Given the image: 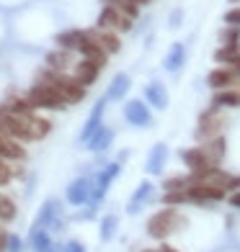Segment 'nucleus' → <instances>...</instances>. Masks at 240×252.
Instances as JSON below:
<instances>
[{"label":"nucleus","mask_w":240,"mask_h":252,"mask_svg":"<svg viewBox=\"0 0 240 252\" xmlns=\"http://www.w3.org/2000/svg\"><path fill=\"white\" fill-rule=\"evenodd\" d=\"M37 83H44V85H52L57 93L65 98V103H80L85 98V85L80 83L75 75H65V72H54V70H44L39 72V80Z\"/></svg>","instance_id":"obj_1"},{"label":"nucleus","mask_w":240,"mask_h":252,"mask_svg":"<svg viewBox=\"0 0 240 252\" xmlns=\"http://www.w3.org/2000/svg\"><path fill=\"white\" fill-rule=\"evenodd\" d=\"M184 224H186V219L170 206V209H160L158 214L150 216V221H147V234L153 239H165L173 232H178Z\"/></svg>","instance_id":"obj_2"},{"label":"nucleus","mask_w":240,"mask_h":252,"mask_svg":"<svg viewBox=\"0 0 240 252\" xmlns=\"http://www.w3.org/2000/svg\"><path fill=\"white\" fill-rule=\"evenodd\" d=\"M225 124H227V119H225L222 108H214V106H209V108H207V111H204L201 116H199V124H197V129H194V136H197L199 142L217 139Z\"/></svg>","instance_id":"obj_3"},{"label":"nucleus","mask_w":240,"mask_h":252,"mask_svg":"<svg viewBox=\"0 0 240 252\" xmlns=\"http://www.w3.org/2000/svg\"><path fill=\"white\" fill-rule=\"evenodd\" d=\"M26 98L34 103V108H52V111L65 108V98L52 85H44V83H34Z\"/></svg>","instance_id":"obj_4"},{"label":"nucleus","mask_w":240,"mask_h":252,"mask_svg":"<svg viewBox=\"0 0 240 252\" xmlns=\"http://www.w3.org/2000/svg\"><path fill=\"white\" fill-rule=\"evenodd\" d=\"M186 193H189V201L194 203H209V201H222L227 188L220 186V183H209V180H194L186 188Z\"/></svg>","instance_id":"obj_5"},{"label":"nucleus","mask_w":240,"mask_h":252,"mask_svg":"<svg viewBox=\"0 0 240 252\" xmlns=\"http://www.w3.org/2000/svg\"><path fill=\"white\" fill-rule=\"evenodd\" d=\"M124 121L129 126H137V129L153 126V113H150V106L145 103V98H132L124 103Z\"/></svg>","instance_id":"obj_6"},{"label":"nucleus","mask_w":240,"mask_h":252,"mask_svg":"<svg viewBox=\"0 0 240 252\" xmlns=\"http://www.w3.org/2000/svg\"><path fill=\"white\" fill-rule=\"evenodd\" d=\"M3 134L16 142H34V129H31V116H8L3 119Z\"/></svg>","instance_id":"obj_7"},{"label":"nucleus","mask_w":240,"mask_h":252,"mask_svg":"<svg viewBox=\"0 0 240 252\" xmlns=\"http://www.w3.org/2000/svg\"><path fill=\"white\" fill-rule=\"evenodd\" d=\"M119 173H121V165H119V162H109L104 170H101V173L96 175V180H93V198H90V203L96 206L101 198L106 196V193H109V186L119 178Z\"/></svg>","instance_id":"obj_8"},{"label":"nucleus","mask_w":240,"mask_h":252,"mask_svg":"<svg viewBox=\"0 0 240 252\" xmlns=\"http://www.w3.org/2000/svg\"><path fill=\"white\" fill-rule=\"evenodd\" d=\"M106 98H98L96 100V106H93V111L88 113V119H85V124H83V131H80V136H78V142L80 144H88L90 142V136H93L101 126H104V111H106Z\"/></svg>","instance_id":"obj_9"},{"label":"nucleus","mask_w":240,"mask_h":252,"mask_svg":"<svg viewBox=\"0 0 240 252\" xmlns=\"http://www.w3.org/2000/svg\"><path fill=\"white\" fill-rule=\"evenodd\" d=\"M65 198H67V203H73V206L90 203V198H93V180L90 178H75L70 186H67Z\"/></svg>","instance_id":"obj_10"},{"label":"nucleus","mask_w":240,"mask_h":252,"mask_svg":"<svg viewBox=\"0 0 240 252\" xmlns=\"http://www.w3.org/2000/svg\"><path fill=\"white\" fill-rule=\"evenodd\" d=\"M238 83H240V75L233 70V67H227V64H222V67H214V70L207 75V85H209L212 90L238 88Z\"/></svg>","instance_id":"obj_11"},{"label":"nucleus","mask_w":240,"mask_h":252,"mask_svg":"<svg viewBox=\"0 0 240 252\" xmlns=\"http://www.w3.org/2000/svg\"><path fill=\"white\" fill-rule=\"evenodd\" d=\"M78 52L83 54V60H93V62H98L101 67L106 64V49L98 44V39L93 36V31H85V39H83V44L78 47Z\"/></svg>","instance_id":"obj_12"},{"label":"nucleus","mask_w":240,"mask_h":252,"mask_svg":"<svg viewBox=\"0 0 240 252\" xmlns=\"http://www.w3.org/2000/svg\"><path fill=\"white\" fill-rule=\"evenodd\" d=\"M178 157H181V162H184L191 173H197V170H204V167L212 165L209 159H207V152H204L201 144H199V147H186V150H181Z\"/></svg>","instance_id":"obj_13"},{"label":"nucleus","mask_w":240,"mask_h":252,"mask_svg":"<svg viewBox=\"0 0 240 252\" xmlns=\"http://www.w3.org/2000/svg\"><path fill=\"white\" fill-rule=\"evenodd\" d=\"M145 103L155 111H165L168 108V90L163 83L153 80L150 85H145Z\"/></svg>","instance_id":"obj_14"},{"label":"nucleus","mask_w":240,"mask_h":252,"mask_svg":"<svg viewBox=\"0 0 240 252\" xmlns=\"http://www.w3.org/2000/svg\"><path fill=\"white\" fill-rule=\"evenodd\" d=\"M165 162H168V144L165 142H158L153 150H150V155H147L145 170L150 175H160V173H163V167H165Z\"/></svg>","instance_id":"obj_15"},{"label":"nucleus","mask_w":240,"mask_h":252,"mask_svg":"<svg viewBox=\"0 0 240 252\" xmlns=\"http://www.w3.org/2000/svg\"><path fill=\"white\" fill-rule=\"evenodd\" d=\"M57 211H60V209H57V201H47V203H44V209L39 211V216H37V221H34L31 229H49L52 226L54 232H57V229L62 226V221L57 219Z\"/></svg>","instance_id":"obj_16"},{"label":"nucleus","mask_w":240,"mask_h":252,"mask_svg":"<svg viewBox=\"0 0 240 252\" xmlns=\"http://www.w3.org/2000/svg\"><path fill=\"white\" fill-rule=\"evenodd\" d=\"M129 88H132V77L127 75V72H119V75H114V80L109 83V88H106V100L111 103V100H124V95L129 93Z\"/></svg>","instance_id":"obj_17"},{"label":"nucleus","mask_w":240,"mask_h":252,"mask_svg":"<svg viewBox=\"0 0 240 252\" xmlns=\"http://www.w3.org/2000/svg\"><path fill=\"white\" fill-rule=\"evenodd\" d=\"M121 16H124V13H121L117 5H104V8H101V13H98V18H96V29H98V31L119 29Z\"/></svg>","instance_id":"obj_18"},{"label":"nucleus","mask_w":240,"mask_h":252,"mask_svg":"<svg viewBox=\"0 0 240 252\" xmlns=\"http://www.w3.org/2000/svg\"><path fill=\"white\" fill-rule=\"evenodd\" d=\"M153 188H155V186H153L150 180H142L140 186H137V190L132 193V198H129V203H127V211H129V214H140L142 206L153 198Z\"/></svg>","instance_id":"obj_19"},{"label":"nucleus","mask_w":240,"mask_h":252,"mask_svg":"<svg viewBox=\"0 0 240 252\" xmlns=\"http://www.w3.org/2000/svg\"><path fill=\"white\" fill-rule=\"evenodd\" d=\"M0 159H10V162H16V159H26V150L21 147V142L10 139V136L0 134Z\"/></svg>","instance_id":"obj_20"},{"label":"nucleus","mask_w":240,"mask_h":252,"mask_svg":"<svg viewBox=\"0 0 240 252\" xmlns=\"http://www.w3.org/2000/svg\"><path fill=\"white\" fill-rule=\"evenodd\" d=\"M98 72H101V64L93 62V60H80V62L75 64V77H78L85 88L96 83V80H98Z\"/></svg>","instance_id":"obj_21"},{"label":"nucleus","mask_w":240,"mask_h":252,"mask_svg":"<svg viewBox=\"0 0 240 252\" xmlns=\"http://www.w3.org/2000/svg\"><path fill=\"white\" fill-rule=\"evenodd\" d=\"M184 64H186V47L181 41H176L173 47L168 49L165 60H163V67H165V72H178Z\"/></svg>","instance_id":"obj_22"},{"label":"nucleus","mask_w":240,"mask_h":252,"mask_svg":"<svg viewBox=\"0 0 240 252\" xmlns=\"http://www.w3.org/2000/svg\"><path fill=\"white\" fill-rule=\"evenodd\" d=\"M212 106L214 108H240V88H227V90H217L212 95Z\"/></svg>","instance_id":"obj_23"},{"label":"nucleus","mask_w":240,"mask_h":252,"mask_svg":"<svg viewBox=\"0 0 240 252\" xmlns=\"http://www.w3.org/2000/svg\"><path fill=\"white\" fill-rule=\"evenodd\" d=\"M114 136H117V131L111 129V126H101V129L90 136V142L85 144L90 152H106L109 147H111V142H114Z\"/></svg>","instance_id":"obj_24"},{"label":"nucleus","mask_w":240,"mask_h":252,"mask_svg":"<svg viewBox=\"0 0 240 252\" xmlns=\"http://www.w3.org/2000/svg\"><path fill=\"white\" fill-rule=\"evenodd\" d=\"M83 39H85V31H80V29H70V31L57 33V36H54V44H57V49H67V52H73V49H78L80 44H83Z\"/></svg>","instance_id":"obj_25"},{"label":"nucleus","mask_w":240,"mask_h":252,"mask_svg":"<svg viewBox=\"0 0 240 252\" xmlns=\"http://www.w3.org/2000/svg\"><path fill=\"white\" fill-rule=\"evenodd\" d=\"M29 245H31L34 252H52V247H54L47 229H31L29 232Z\"/></svg>","instance_id":"obj_26"},{"label":"nucleus","mask_w":240,"mask_h":252,"mask_svg":"<svg viewBox=\"0 0 240 252\" xmlns=\"http://www.w3.org/2000/svg\"><path fill=\"white\" fill-rule=\"evenodd\" d=\"M93 36L98 39V44L106 49V54H119L121 52V41H119V36L114 31H93Z\"/></svg>","instance_id":"obj_27"},{"label":"nucleus","mask_w":240,"mask_h":252,"mask_svg":"<svg viewBox=\"0 0 240 252\" xmlns=\"http://www.w3.org/2000/svg\"><path fill=\"white\" fill-rule=\"evenodd\" d=\"M204 152H207V159L212 165H220L222 157H225V139L222 136H217V139H209V142H201Z\"/></svg>","instance_id":"obj_28"},{"label":"nucleus","mask_w":240,"mask_h":252,"mask_svg":"<svg viewBox=\"0 0 240 252\" xmlns=\"http://www.w3.org/2000/svg\"><path fill=\"white\" fill-rule=\"evenodd\" d=\"M5 111L10 116H34V103L29 98H10L5 103Z\"/></svg>","instance_id":"obj_29"},{"label":"nucleus","mask_w":240,"mask_h":252,"mask_svg":"<svg viewBox=\"0 0 240 252\" xmlns=\"http://www.w3.org/2000/svg\"><path fill=\"white\" fill-rule=\"evenodd\" d=\"M238 57H240V44H230V47H220L214 52V60L220 62V64H227V67H233L238 62Z\"/></svg>","instance_id":"obj_30"},{"label":"nucleus","mask_w":240,"mask_h":252,"mask_svg":"<svg viewBox=\"0 0 240 252\" xmlns=\"http://www.w3.org/2000/svg\"><path fill=\"white\" fill-rule=\"evenodd\" d=\"M47 64H49V70H54V72H65V67L70 64V52L67 49L49 52L47 54Z\"/></svg>","instance_id":"obj_31"},{"label":"nucleus","mask_w":240,"mask_h":252,"mask_svg":"<svg viewBox=\"0 0 240 252\" xmlns=\"http://www.w3.org/2000/svg\"><path fill=\"white\" fill-rule=\"evenodd\" d=\"M13 219H16V201L0 193V224H8Z\"/></svg>","instance_id":"obj_32"},{"label":"nucleus","mask_w":240,"mask_h":252,"mask_svg":"<svg viewBox=\"0 0 240 252\" xmlns=\"http://www.w3.org/2000/svg\"><path fill=\"white\" fill-rule=\"evenodd\" d=\"M117 226H119V219H117V216H114V214L104 216V219H101V229H98L101 239H104V242H109V239H114V234H117Z\"/></svg>","instance_id":"obj_33"},{"label":"nucleus","mask_w":240,"mask_h":252,"mask_svg":"<svg viewBox=\"0 0 240 252\" xmlns=\"http://www.w3.org/2000/svg\"><path fill=\"white\" fill-rule=\"evenodd\" d=\"M191 183H194L191 175H173L163 180V190H186Z\"/></svg>","instance_id":"obj_34"},{"label":"nucleus","mask_w":240,"mask_h":252,"mask_svg":"<svg viewBox=\"0 0 240 252\" xmlns=\"http://www.w3.org/2000/svg\"><path fill=\"white\" fill-rule=\"evenodd\" d=\"M31 129L37 139H44V136L52 134V121L49 119H39V116H31Z\"/></svg>","instance_id":"obj_35"},{"label":"nucleus","mask_w":240,"mask_h":252,"mask_svg":"<svg viewBox=\"0 0 240 252\" xmlns=\"http://www.w3.org/2000/svg\"><path fill=\"white\" fill-rule=\"evenodd\" d=\"M240 41V26H225L220 31V44L222 47H230V44Z\"/></svg>","instance_id":"obj_36"},{"label":"nucleus","mask_w":240,"mask_h":252,"mask_svg":"<svg viewBox=\"0 0 240 252\" xmlns=\"http://www.w3.org/2000/svg\"><path fill=\"white\" fill-rule=\"evenodd\" d=\"M163 203H165V206L189 203V193H186V190H165V193H163Z\"/></svg>","instance_id":"obj_37"},{"label":"nucleus","mask_w":240,"mask_h":252,"mask_svg":"<svg viewBox=\"0 0 240 252\" xmlns=\"http://www.w3.org/2000/svg\"><path fill=\"white\" fill-rule=\"evenodd\" d=\"M24 250H26V242L21 237H16V234L8 237V252H24Z\"/></svg>","instance_id":"obj_38"},{"label":"nucleus","mask_w":240,"mask_h":252,"mask_svg":"<svg viewBox=\"0 0 240 252\" xmlns=\"http://www.w3.org/2000/svg\"><path fill=\"white\" fill-rule=\"evenodd\" d=\"M222 21H225V26H240V8H230Z\"/></svg>","instance_id":"obj_39"},{"label":"nucleus","mask_w":240,"mask_h":252,"mask_svg":"<svg viewBox=\"0 0 240 252\" xmlns=\"http://www.w3.org/2000/svg\"><path fill=\"white\" fill-rule=\"evenodd\" d=\"M65 252H85V245L78 242V239H70V242L65 245Z\"/></svg>","instance_id":"obj_40"},{"label":"nucleus","mask_w":240,"mask_h":252,"mask_svg":"<svg viewBox=\"0 0 240 252\" xmlns=\"http://www.w3.org/2000/svg\"><path fill=\"white\" fill-rule=\"evenodd\" d=\"M181 18H184V10H181V8H176L173 13H170V26H173V29H178V26H181Z\"/></svg>","instance_id":"obj_41"},{"label":"nucleus","mask_w":240,"mask_h":252,"mask_svg":"<svg viewBox=\"0 0 240 252\" xmlns=\"http://www.w3.org/2000/svg\"><path fill=\"white\" fill-rule=\"evenodd\" d=\"M227 201H230V206H233V209H240V190H233V193H230V198H227Z\"/></svg>","instance_id":"obj_42"},{"label":"nucleus","mask_w":240,"mask_h":252,"mask_svg":"<svg viewBox=\"0 0 240 252\" xmlns=\"http://www.w3.org/2000/svg\"><path fill=\"white\" fill-rule=\"evenodd\" d=\"M230 190H240V175H230V183H227Z\"/></svg>","instance_id":"obj_43"},{"label":"nucleus","mask_w":240,"mask_h":252,"mask_svg":"<svg viewBox=\"0 0 240 252\" xmlns=\"http://www.w3.org/2000/svg\"><path fill=\"white\" fill-rule=\"evenodd\" d=\"M127 3H134V5H147V3H153V0H127Z\"/></svg>","instance_id":"obj_44"},{"label":"nucleus","mask_w":240,"mask_h":252,"mask_svg":"<svg viewBox=\"0 0 240 252\" xmlns=\"http://www.w3.org/2000/svg\"><path fill=\"white\" fill-rule=\"evenodd\" d=\"M158 250H160V252H178L176 247H168V245H163V247H158Z\"/></svg>","instance_id":"obj_45"},{"label":"nucleus","mask_w":240,"mask_h":252,"mask_svg":"<svg viewBox=\"0 0 240 252\" xmlns=\"http://www.w3.org/2000/svg\"><path fill=\"white\" fill-rule=\"evenodd\" d=\"M52 252H65V247H62V245H54V247H52Z\"/></svg>","instance_id":"obj_46"},{"label":"nucleus","mask_w":240,"mask_h":252,"mask_svg":"<svg viewBox=\"0 0 240 252\" xmlns=\"http://www.w3.org/2000/svg\"><path fill=\"white\" fill-rule=\"evenodd\" d=\"M106 3H109V5H114V3H117V0H106Z\"/></svg>","instance_id":"obj_47"},{"label":"nucleus","mask_w":240,"mask_h":252,"mask_svg":"<svg viewBox=\"0 0 240 252\" xmlns=\"http://www.w3.org/2000/svg\"><path fill=\"white\" fill-rule=\"evenodd\" d=\"M145 252H160V250H145Z\"/></svg>","instance_id":"obj_48"},{"label":"nucleus","mask_w":240,"mask_h":252,"mask_svg":"<svg viewBox=\"0 0 240 252\" xmlns=\"http://www.w3.org/2000/svg\"><path fill=\"white\" fill-rule=\"evenodd\" d=\"M230 3H238V0H230Z\"/></svg>","instance_id":"obj_49"}]
</instances>
